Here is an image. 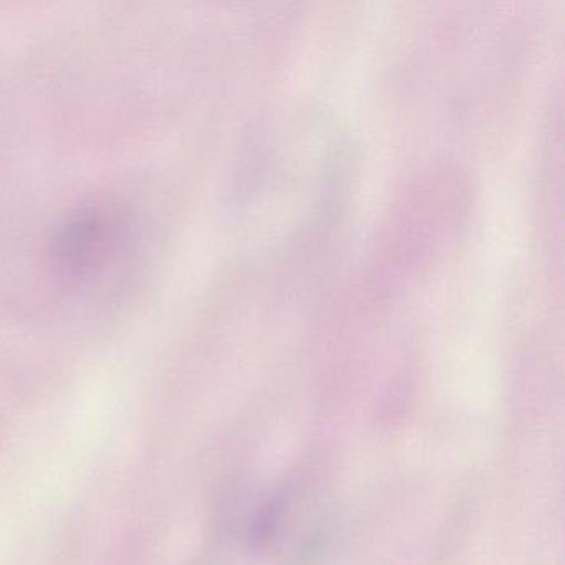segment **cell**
I'll use <instances>...</instances> for the list:
<instances>
[{
  "mask_svg": "<svg viewBox=\"0 0 565 565\" xmlns=\"http://www.w3.org/2000/svg\"><path fill=\"white\" fill-rule=\"evenodd\" d=\"M114 220L104 213H88L75 220L61 239L58 253L72 269H85L100 263L115 241Z\"/></svg>",
  "mask_w": 565,
  "mask_h": 565,
  "instance_id": "6da1fadb",
  "label": "cell"
}]
</instances>
